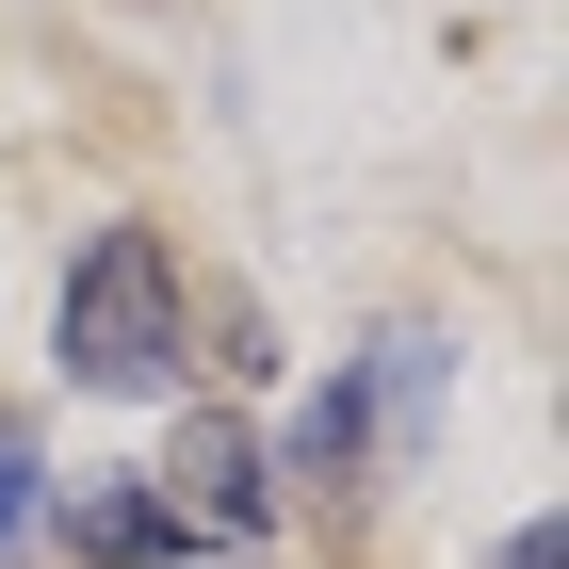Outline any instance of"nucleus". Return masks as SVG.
Returning a JSON list of instances; mask_svg holds the SVG:
<instances>
[{"label":"nucleus","instance_id":"obj_1","mask_svg":"<svg viewBox=\"0 0 569 569\" xmlns=\"http://www.w3.org/2000/svg\"><path fill=\"white\" fill-rule=\"evenodd\" d=\"M49 358H66L82 391H163V375H179V261H163V228H98V244H82Z\"/></svg>","mask_w":569,"mask_h":569},{"label":"nucleus","instance_id":"obj_2","mask_svg":"<svg viewBox=\"0 0 569 569\" xmlns=\"http://www.w3.org/2000/svg\"><path fill=\"white\" fill-rule=\"evenodd\" d=\"M147 505H163L179 537H261L277 488H261V439L228 423V407H196V423L163 439V472H147Z\"/></svg>","mask_w":569,"mask_h":569},{"label":"nucleus","instance_id":"obj_3","mask_svg":"<svg viewBox=\"0 0 569 569\" xmlns=\"http://www.w3.org/2000/svg\"><path fill=\"white\" fill-rule=\"evenodd\" d=\"M439 375H456V342H439V326H375V358H358L375 472H423V439H439Z\"/></svg>","mask_w":569,"mask_h":569},{"label":"nucleus","instance_id":"obj_4","mask_svg":"<svg viewBox=\"0 0 569 569\" xmlns=\"http://www.w3.org/2000/svg\"><path fill=\"white\" fill-rule=\"evenodd\" d=\"M66 537L82 553H114V569H147V553H196V537L147 505V472H98V488H66Z\"/></svg>","mask_w":569,"mask_h":569},{"label":"nucleus","instance_id":"obj_5","mask_svg":"<svg viewBox=\"0 0 569 569\" xmlns=\"http://www.w3.org/2000/svg\"><path fill=\"white\" fill-rule=\"evenodd\" d=\"M33 505H49V472H33V439L0 423V553H17V537H33Z\"/></svg>","mask_w":569,"mask_h":569},{"label":"nucleus","instance_id":"obj_6","mask_svg":"<svg viewBox=\"0 0 569 569\" xmlns=\"http://www.w3.org/2000/svg\"><path fill=\"white\" fill-rule=\"evenodd\" d=\"M488 569H569V537H553V521H521V537H505Z\"/></svg>","mask_w":569,"mask_h":569}]
</instances>
